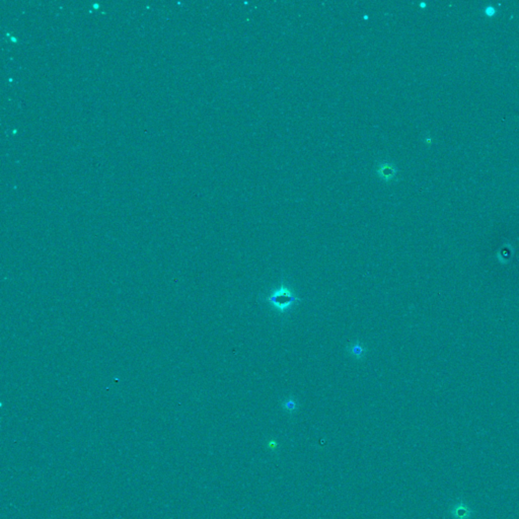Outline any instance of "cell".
I'll list each match as a JSON object with an SVG mask.
<instances>
[{
  "label": "cell",
  "instance_id": "1",
  "mask_svg": "<svg viewBox=\"0 0 519 519\" xmlns=\"http://www.w3.org/2000/svg\"><path fill=\"white\" fill-rule=\"evenodd\" d=\"M300 300L289 286L284 283H281L265 298V302L279 313H285Z\"/></svg>",
  "mask_w": 519,
  "mask_h": 519
},
{
  "label": "cell",
  "instance_id": "4",
  "mask_svg": "<svg viewBox=\"0 0 519 519\" xmlns=\"http://www.w3.org/2000/svg\"><path fill=\"white\" fill-rule=\"evenodd\" d=\"M346 350L351 357L355 358L358 361L362 360L367 353V348L365 347L364 344L359 342V341H356V342H354L350 344L349 346H347Z\"/></svg>",
  "mask_w": 519,
  "mask_h": 519
},
{
  "label": "cell",
  "instance_id": "6",
  "mask_svg": "<svg viewBox=\"0 0 519 519\" xmlns=\"http://www.w3.org/2000/svg\"><path fill=\"white\" fill-rule=\"evenodd\" d=\"M277 446H278V444H277V442H276L275 440H270L269 443H268V447H269L270 449H272V450L276 449Z\"/></svg>",
  "mask_w": 519,
  "mask_h": 519
},
{
  "label": "cell",
  "instance_id": "3",
  "mask_svg": "<svg viewBox=\"0 0 519 519\" xmlns=\"http://www.w3.org/2000/svg\"><path fill=\"white\" fill-rule=\"evenodd\" d=\"M375 173L380 180H382L386 183H389L392 181L395 177V175H397L398 169L395 168L393 163L384 160L381 162H378Z\"/></svg>",
  "mask_w": 519,
  "mask_h": 519
},
{
  "label": "cell",
  "instance_id": "2",
  "mask_svg": "<svg viewBox=\"0 0 519 519\" xmlns=\"http://www.w3.org/2000/svg\"><path fill=\"white\" fill-rule=\"evenodd\" d=\"M449 513L453 519H473V517L476 515V511L461 499H457L452 505Z\"/></svg>",
  "mask_w": 519,
  "mask_h": 519
},
{
  "label": "cell",
  "instance_id": "5",
  "mask_svg": "<svg viewBox=\"0 0 519 519\" xmlns=\"http://www.w3.org/2000/svg\"><path fill=\"white\" fill-rule=\"evenodd\" d=\"M282 408L284 409L285 412H287L289 414H293L297 411L298 409V403L297 401L295 400V398L293 397V395H290V397L286 398L282 403Z\"/></svg>",
  "mask_w": 519,
  "mask_h": 519
}]
</instances>
